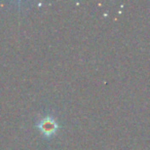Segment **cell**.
<instances>
[{
    "label": "cell",
    "instance_id": "6da1fadb",
    "mask_svg": "<svg viewBox=\"0 0 150 150\" xmlns=\"http://www.w3.org/2000/svg\"><path fill=\"white\" fill-rule=\"evenodd\" d=\"M36 127H38V129L40 131V133L44 136V137H52L57 133L59 129V125L56 121V119L50 115H46L43 118H41L38 123L36 125Z\"/></svg>",
    "mask_w": 150,
    "mask_h": 150
}]
</instances>
